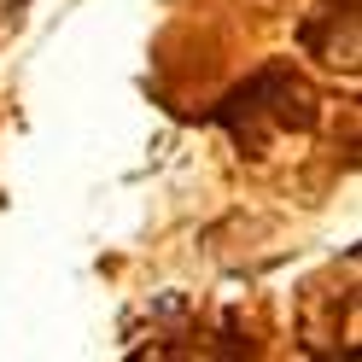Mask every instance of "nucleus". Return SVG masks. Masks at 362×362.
<instances>
[{"mask_svg": "<svg viewBox=\"0 0 362 362\" xmlns=\"http://www.w3.org/2000/svg\"><path fill=\"white\" fill-rule=\"evenodd\" d=\"M257 117H269L275 129H315V100L298 82L292 64H263L252 82H240L234 94H222V105L211 111V123H222L240 146H257Z\"/></svg>", "mask_w": 362, "mask_h": 362, "instance_id": "obj_1", "label": "nucleus"}]
</instances>
